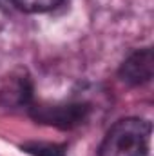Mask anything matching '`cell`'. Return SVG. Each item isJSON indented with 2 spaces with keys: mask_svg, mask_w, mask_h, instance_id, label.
<instances>
[{
  "mask_svg": "<svg viewBox=\"0 0 154 156\" xmlns=\"http://www.w3.org/2000/svg\"><path fill=\"white\" fill-rule=\"evenodd\" d=\"M22 149L31 156H65V145L45 144V142H29L24 144Z\"/></svg>",
  "mask_w": 154,
  "mask_h": 156,
  "instance_id": "cell-6",
  "label": "cell"
},
{
  "mask_svg": "<svg viewBox=\"0 0 154 156\" xmlns=\"http://www.w3.org/2000/svg\"><path fill=\"white\" fill-rule=\"evenodd\" d=\"M89 113V105L85 104H64V105H44L31 104L29 115L40 123L54 125L60 129H73L80 125Z\"/></svg>",
  "mask_w": 154,
  "mask_h": 156,
  "instance_id": "cell-2",
  "label": "cell"
},
{
  "mask_svg": "<svg viewBox=\"0 0 154 156\" xmlns=\"http://www.w3.org/2000/svg\"><path fill=\"white\" fill-rule=\"evenodd\" d=\"M33 83L26 71H16L5 78L0 89V104L5 107H24L31 105Z\"/></svg>",
  "mask_w": 154,
  "mask_h": 156,
  "instance_id": "cell-3",
  "label": "cell"
},
{
  "mask_svg": "<svg viewBox=\"0 0 154 156\" xmlns=\"http://www.w3.org/2000/svg\"><path fill=\"white\" fill-rule=\"evenodd\" d=\"M0 7L9 9V7H11V0H0Z\"/></svg>",
  "mask_w": 154,
  "mask_h": 156,
  "instance_id": "cell-7",
  "label": "cell"
},
{
  "mask_svg": "<svg viewBox=\"0 0 154 156\" xmlns=\"http://www.w3.org/2000/svg\"><path fill=\"white\" fill-rule=\"evenodd\" d=\"M154 73V56L152 49H142L132 53L120 69V76L131 85H142L151 82Z\"/></svg>",
  "mask_w": 154,
  "mask_h": 156,
  "instance_id": "cell-4",
  "label": "cell"
},
{
  "mask_svg": "<svg viewBox=\"0 0 154 156\" xmlns=\"http://www.w3.org/2000/svg\"><path fill=\"white\" fill-rule=\"evenodd\" d=\"M64 0H11V7L24 13H47L56 9Z\"/></svg>",
  "mask_w": 154,
  "mask_h": 156,
  "instance_id": "cell-5",
  "label": "cell"
},
{
  "mask_svg": "<svg viewBox=\"0 0 154 156\" xmlns=\"http://www.w3.org/2000/svg\"><path fill=\"white\" fill-rule=\"evenodd\" d=\"M151 123L142 118H121L107 131L98 156H145L151 142Z\"/></svg>",
  "mask_w": 154,
  "mask_h": 156,
  "instance_id": "cell-1",
  "label": "cell"
}]
</instances>
